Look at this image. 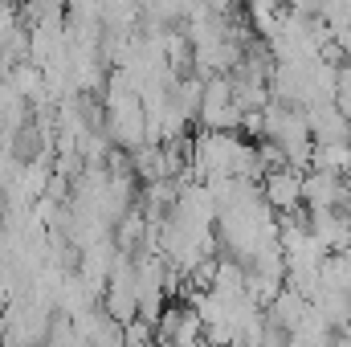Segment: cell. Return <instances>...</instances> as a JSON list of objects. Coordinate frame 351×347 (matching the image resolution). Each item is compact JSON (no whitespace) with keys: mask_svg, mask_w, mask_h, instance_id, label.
Listing matches in <instances>:
<instances>
[{"mask_svg":"<svg viewBox=\"0 0 351 347\" xmlns=\"http://www.w3.org/2000/svg\"><path fill=\"white\" fill-rule=\"evenodd\" d=\"M254 131L269 143V152H274L278 164L306 172V164L315 156V135H311V115L302 106L269 98V106L262 110V119L254 123Z\"/></svg>","mask_w":351,"mask_h":347,"instance_id":"1","label":"cell"},{"mask_svg":"<svg viewBox=\"0 0 351 347\" xmlns=\"http://www.w3.org/2000/svg\"><path fill=\"white\" fill-rule=\"evenodd\" d=\"M241 110L229 86V74H213L204 78V102H200V131H217V135H237L241 127Z\"/></svg>","mask_w":351,"mask_h":347,"instance_id":"2","label":"cell"},{"mask_svg":"<svg viewBox=\"0 0 351 347\" xmlns=\"http://www.w3.org/2000/svg\"><path fill=\"white\" fill-rule=\"evenodd\" d=\"M102 307H106L123 327H131V323L139 319V278H135V261L119 258L114 274H110V282H106Z\"/></svg>","mask_w":351,"mask_h":347,"instance_id":"3","label":"cell"},{"mask_svg":"<svg viewBox=\"0 0 351 347\" xmlns=\"http://www.w3.org/2000/svg\"><path fill=\"white\" fill-rule=\"evenodd\" d=\"M302 180L306 172H298V168H286V164H274L262 180V192L265 200H269V208L278 213V217H290V213H302L306 204H302Z\"/></svg>","mask_w":351,"mask_h":347,"instance_id":"4","label":"cell"},{"mask_svg":"<svg viewBox=\"0 0 351 347\" xmlns=\"http://www.w3.org/2000/svg\"><path fill=\"white\" fill-rule=\"evenodd\" d=\"M302 204L315 213V208H348L351 204V180L335 172H319L311 168L302 180Z\"/></svg>","mask_w":351,"mask_h":347,"instance_id":"5","label":"cell"},{"mask_svg":"<svg viewBox=\"0 0 351 347\" xmlns=\"http://www.w3.org/2000/svg\"><path fill=\"white\" fill-rule=\"evenodd\" d=\"M74 327H78V335H82L86 347H127V327L106 307L86 311L82 319H74Z\"/></svg>","mask_w":351,"mask_h":347,"instance_id":"6","label":"cell"},{"mask_svg":"<svg viewBox=\"0 0 351 347\" xmlns=\"http://www.w3.org/2000/svg\"><path fill=\"white\" fill-rule=\"evenodd\" d=\"M335 106H339V115L351 123V62H339V74H335Z\"/></svg>","mask_w":351,"mask_h":347,"instance_id":"7","label":"cell"}]
</instances>
